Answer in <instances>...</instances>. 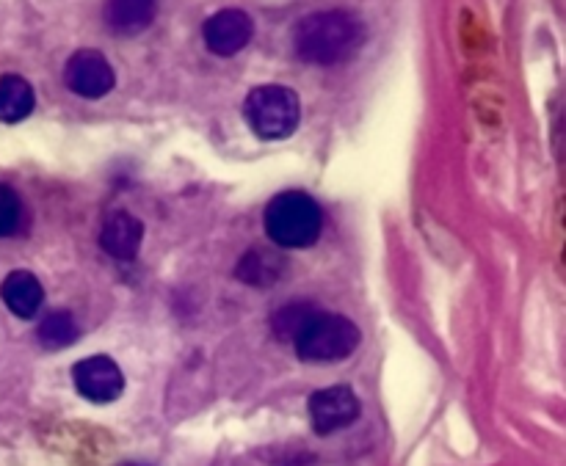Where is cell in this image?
Masks as SVG:
<instances>
[{
    "instance_id": "obj_1",
    "label": "cell",
    "mask_w": 566,
    "mask_h": 466,
    "mask_svg": "<svg viewBox=\"0 0 566 466\" xmlns=\"http://www.w3.org/2000/svg\"><path fill=\"white\" fill-rule=\"evenodd\" d=\"M368 39V28L354 12L329 9L304 17L293 28V50L315 67H335L354 58Z\"/></svg>"
},
{
    "instance_id": "obj_2",
    "label": "cell",
    "mask_w": 566,
    "mask_h": 466,
    "mask_svg": "<svg viewBox=\"0 0 566 466\" xmlns=\"http://www.w3.org/2000/svg\"><path fill=\"white\" fill-rule=\"evenodd\" d=\"M321 207L304 191H285L266 207V232L282 249H307L321 235Z\"/></svg>"
},
{
    "instance_id": "obj_3",
    "label": "cell",
    "mask_w": 566,
    "mask_h": 466,
    "mask_svg": "<svg viewBox=\"0 0 566 466\" xmlns=\"http://www.w3.org/2000/svg\"><path fill=\"white\" fill-rule=\"evenodd\" d=\"M243 116L252 133L266 141H282L296 133L301 122V103L288 86H257L243 103Z\"/></svg>"
},
{
    "instance_id": "obj_4",
    "label": "cell",
    "mask_w": 566,
    "mask_h": 466,
    "mask_svg": "<svg viewBox=\"0 0 566 466\" xmlns=\"http://www.w3.org/2000/svg\"><path fill=\"white\" fill-rule=\"evenodd\" d=\"M293 345L304 362H340L357 351L359 329L343 315L315 312L296 334Z\"/></svg>"
},
{
    "instance_id": "obj_5",
    "label": "cell",
    "mask_w": 566,
    "mask_h": 466,
    "mask_svg": "<svg viewBox=\"0 0 566 466\" xmlns=\"http://www.w3.org/2000/svg\"><path fill=\"white\" fill-rule=\"evenodd\" d=\"M64 83L72 94L86 97V100H100L114 89L116 75L108 58L97 50H78L64 67Z\"/></svg>"
},
{
    "instance_id": "obj_6",
    "label": "cell",
    "mask_w": 566,
    "mask_h": 466,
    "mask_svg": "<svg viewBox=\"0 0 566 466\" xmlns=\"http://www.w3.org/2000/svg\"><path fill=\"white\" fill-rule=\"evenodd\" d=\"M72 381L83 398L92 403H111L122 395L125 389V376L119 364L108 356H89L72 367Z\"/></svg>"
},
{
    "instance_id": "obj_7",
    "label": "cell",
    "mask_w": 566,
    "mask_h": 466,
    "mask_svg": "<svg viewBox=\"0 0 566 466\" xmlns=\"http://www.w3.org/2000/svg\"><path fill=\"white\" fill-rule=\"evenodd\" d=\"M202 36L210 53L216 56H235L243 47L252 42L255 36V23L252 17L241 9H221L202 25Z\"/></svg>"
},
{
    "instance_id": "obj_8",
    "label": "cell",
    "mask_w": 566,
    "mask_h": 466,
    "mask_svg": "<svg viewBox=\"0 0 566 466\" xmlns=\"http://www.w3.org/2000/svg\"><path fill=\"white\" fill-rule=\"evenodd\" d=\"M359 417V400L348 387L318 389L310 398V420L312 428L329 436V433L343 431Z\"/></svg>"
},
{
    "instance_id": "obj_9",
    "label": "cell",
    "mask_w": 566,
    "mask_h": 466,
    "mask_svg": "<svg viewBox=\"0 0 566 466\" xmlns=\"http://www.w3.org/2000/svg\"><path fill=\"white\" fill-rule=\"evenodd\" d=\"M144 240V227L136 216H130L125 210L111 213L105 218L100 229V246H103L114 260H133L141 249Z\"/></svg>"
},
{
    "instance_id": "obj_10",
    "label": "cell",
    "mask_w": 566,
    "mask_h": 466,
    "mask_svg": "<svg viewBox=\"0 0 566 466\" xmlns=\"http://www.w3.org/2000/svg\"><path fill=\"white\" fill-rule=\"evenodd\" d=\"M0 298L6 301V307L12 309L17 318H34L36 312L42 309L45 290L31 271H14L3 279Z\"/></svg>"
},
{
    "instance_id": "obj_11",
    "label": "cell",
    "mask_w": 566,
    "mask_h": 466,
    "mask_svg": "<svg viewBox=\"0 0 566 466\" xmlns=\"http://www.w3.org/2000/svg\"><path fill=\"white\" fill-rule=\"evenodd\" d=\"M103 17L114 34L136 36L155 20V0H108Z\"/></svg>"
},
{
    "instance_id": "obj_12",
    "label": "cell",
    "mask_w": 566,
    "mask_h": 466,
    "mask_svg": "<svg viewBox=\"0 0 566 466\" xmlns=\"http://www.w3.org/2000/svg\"><path fill=\"white\" fill-rule=\"evenodd\" d=\"M36 105L31 83L20 75H3L0 78V122L17 125L31 116Z\"/></svg>"
},
{
    "instance_id": "obj_13",
    "label": "cell",
    "mask_w": 566,
    "mask_h": 466,
    "mask_svg": "<svg viewBox=\"0 0 566 466\" xmlns=\"http://www.w3.org/2000/svg\"><path fill=\"white\" fill-rule=\"evenodd\" d=\"M282 271H285V262L279 260L277 254H271V251H249L241 260V265L235 268L241 282L255 287L274 285L282 276Z\"/></svg>"
},
{
    "instance_id": "obj_14",
    "label": "cell",
    "mask_w": 566,
    "mask_h": 466,
    "mask_svg": "<svg viewBox=\"0 0 566 466\" xmlns=\"http://www.w3.org/2000/svg\"><path fill=\"white\" fill-rule=\"evenodd\" d=\"M78 323L70 312H50L42 323H39V340L45 348H70L72 342L78 340Z\"/></svg>"
},
{
    "instance_id": "obj_15",
    "label": "cell",
    "mask_w": 566,
    "mask_h": 466,
    "mask_svg": "<svg viewBox=\"0 0 566 466\" xmlns=\"http://www.w3.org/2000/svg\"><path fill=\"white\" fill-rule=\"evenodd\" d=\"M315 312H318V309L310 307V304H301V301L282 307L277 315H274V331H277V337H282V340H296V334L304 329V323H307Z\"/></svg>"
},
{
    "instance_id": "obj_16",
    "label": "cell",
    "mask_w": 566,
    "mask_h": 466,
    "mask_svg": "<svg viewBox=\"0 0 566 466\" xmlns=\"http://www.w3.org/2000/svg\"><path fill=\"white\" fill-rule=\"evenodd\" d=\"M20 213H23V207H20L17 194H14L9 185H0V238L12 235L14 229H17Z\"/></svg>"
},
{
    "instance_id": "obj_17",
    "label": "cell",
    "mask_w": 566,
    "mask_h": 466,
    "mask_svg": "<svg viewBox=\"0 0 566 466\" xmlns=\"http://www.w3.org/2000/svg\"><path fill=\"white\" fill-rule=\"evenodd\" d=\"M125 466H136V464H125Z\"/></svg>"
}]
</instances>
